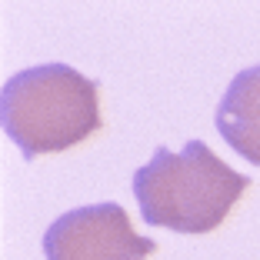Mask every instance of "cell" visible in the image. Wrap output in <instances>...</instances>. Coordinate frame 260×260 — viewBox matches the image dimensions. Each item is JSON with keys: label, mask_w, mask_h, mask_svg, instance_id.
Masks as SVG:
<instances>
[{"label": "cell", "mask_w": 260, "mask_h": 260, "mask_svg": "<svg viewBox=\"0 0 260 260\" xmlns=\"http://www.w3.org/2000/svg\"><path fill=\"white\" fill-rule=\"evenodd\" d=\"M217 130L247 164L260 167V63L230 80L217 107Z\"/></svg>", "instance_id": "obj_4"}, {"label": "cell", "mask_w": 260, "mask_h": 260, "mask_svg": "<svg viewBox=\"0 0 260 260\" xmlns=\"http://www.w3.org/2000/svg\"><path fill=\"white\" fill-rule=\"evenodd\" d=\"M150 253H157V244L134 230L120 204L67 210L44 234L47 260H147Z\"/></svg>", "instance_id": "obj_3"}, {"label": "cell", "mask_w": 260, "mask_h": 260, "mask_svg": "<svg viewBox=\"0 0 260 260\" xmlns=\"http://www.w3.org/2000/svg\"><path fill=\"white\" fill-rule=\"evenodd\" d=\"M0 123L23 160L80 147L104 127L100 87L67 63L27 67L0 90Z\"/></svg>", "instance_id": "obj_2"}, {"label": "cell", "mask_w": 260, "mask_h": 260, "mask_svg": "<svg viewBox=\"0 0 260 260\" xmlns=\"http://www.w3.org/2000/svg\"><path fill=\"white\" fill-rule=\"evenodd\" d=\"M250 177L237 174L204 140H187L174 153L157 147L150 164L134 174V197L150 227L177 234H210L230 217Z\"/></svg>", "instance_id": "obj_1"}]
</instances>
